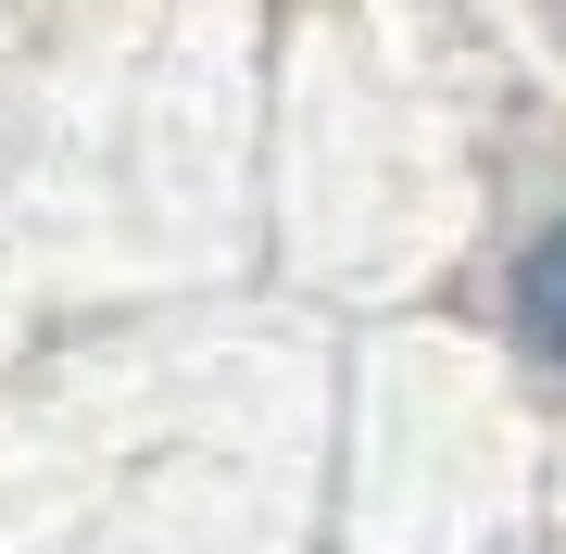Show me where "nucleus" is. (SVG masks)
Listing matches in <instances>:
<instances>
[{"label":"nucleus","mask_w":566,"mask_h":554,"mask_svg":"<svg viewBox=\"0 0 566 554\" xmlns=\"http://www.w3.org/2000/svg\"><path fill=\"white\" fill-rule=\"evenodd\" d=\"M516 328L542 341V366H566V227H542L516 265Z\"/></svg>","instance_id":"1"}]
</instances>
